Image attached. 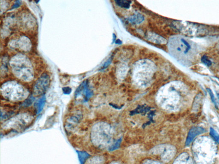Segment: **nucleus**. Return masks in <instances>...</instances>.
<instances>
[{
  "label": "nucleus",
  "instance_id": "obj_3",
  "mask_svg": "<svg viewBox=\"0 0 219 164\" xmlns=\"http://www.w3.org/2000/svg\"><path fill=\"white\" fill-rule=\"evenodd\" d=\"M192 43L188 39L181 36L172 38L169 43V49L171 54L181 62H187V57L190 56Z\"/></svg>",
  "mask_w": 219,
  "mask_h": 164
},
{
  "label": "nucleus",
  "instance_id": "obj_8",
  "mask_svg": "<svg viewBox=\"0 0 219 164\" xmlns=\"http://www.w3.org/2000/svg\"><path fill=\"white\" fill-rule=\"evenodd\" d=\"M11 49H19L24 52H27L30 50L31 44L29 39L25 36H23L17 39L12 40L9 44Z\"/></svg>",
  "mask_w": 219,
  "mask_h": 164
},
{
  "label": "nucleus",
  "instance_id": "obj_7",
  "mask_svg": "<svg viewBox=\"0 0 219 164\" xmlns=\"http://www.w3.org/2000/svg\"><path fill=\"white\" fill-rule=\"evenodd\" d=\"M153 154L161 155L164 162L170 161L175 155V149L173 147L168 144H161L155 147L151 150Z\"/></svg>",
  "mask_w": 219,
  "mask_h": 164
},
{
  "label": "nucleus",
  "instance_id": "obj_9",
  "mask_svg": "<svg viewBox=\"0 0 219 164\" xmlns=\"http://www.w3.org/2000/svg\"><path fill=\"white\" fill-rule=\"evenodd\" d=\"M205 132L204 129L200 127H193L189 132L188 136L187 138L186 144L189 145L191 142L197 135L200 134Z\"/></svg>",
  "mask_w": 219,
  "mask_h": 164
},
{
  "label": "nucleus",
  "instance_id": "obj_14",
  "mask_svg": "<svg viewBox=\"0 0 219 164\" xmlns=\"http://www.w3.org/2000/svg\"><path fill=\"white\" fill-rule=\"evenodd\" d=\"M202 62L205 65H207L208 66H211L212 65V61L208 59V57L207 56L204 55L202 56V57L201 58Z\"/></svg>",
  "mask_w": 219,
  "mask_h": 164
},
{
  "label": "nucleus",
  "instance_id": "obj_13",
  "mask_svg": "<svg viewBox=\"0 0 219 164\" xmlns=\"http://www.w3.org/2000/svg\"><path fill=\"white\" fill-rule=\"evenodd\" d=\"M116 2L118 5L125 8H129L130 4H131V1H117Z\"/></svg>",
  "mask_w": 219,
  "mask_h": 164
},
{
  "label": "nucleus",
  "instance_id": "obj_22",
  "mask_svg": "<svg viewBox=\"0 0 219 164\" xmlns=\"http://www.w3.org/2000/svg\"><path fill=\"white\" fill-rule=\"evenodd\" d=\"M218 48L219 49V44H218Z\"/></svg>",
  "mask_w": 219,
  "mask_h": 164
},
{
  "label": "nucleus",
  "instance_id": "obj_15",
  "mask_svg": "<svg viewBox=\"0 0 219 164\" xmlns=\"http://www.w3.org/2000/svg\"><path fill=\"white\" fill-rule=\"evenodd\" d=\"M210 134L211 136L215 139L216 141L219 144V136L212 128H211L210 129Z\"/></svg>",
  "mask_w": 219,
  "mask_h": 164
},
{
  "label": "nucleus",
  "instance_id": "obj_18",
  "mask_svg": "<svg viewBox=\"0 0 219 164\" xmlns=\"http://www.w3.org/2000/svg\"><path fill=\"white\" fill-rule=\"evenodd\" d=\"M142 164H162L160 162H157L154 160H147L143 162Z\"/></svg>",
  "mask_w": 219,
  "mask_h": 164
},
{
  "label": "nucleus",
  "instance_id": "obj_1",
  "mask_svg": "<svg viewBox=\"0 0 219 164\" xmlns=\"http://www.w3.org/2000/svg\"><path fill=\"white\" fill-rule=\"evenodd\" d=\"M18 54L13 57L10 65L16 78L24 82H29L33 80V70L30 61L25 56Z\"/></svg>",
  "mask_w": 219,
  "mask_h": 164
},
{
  "label": "nucleus",
  "instance_id": "obj_10",
  "mask_svg": "<svg viewBox=\"0 0 219 164\" xmlns=\"http://www.w3.org/2000/svg\"><path fill=\"white\" fill-rule=\"evenodd\" d=\"M45 97L43 96L42 97H40L38 100H37L35 103L34 106L35 107L37 114H39L42 111V109L44 107L45 105Z\"/></svg>",
  "mask_w": 219,
  "mask_h": 164
},
{
  "label": "nucleus",
  "instance_id": "obj_20",
  "mask_svg": "<svg viewBox=\"0 0 219 164\" xmlns=\"http://www.w3.org/2000/svg\"><path fill=\"white\" fill-rule=\"evenodd\" d=\"M20 5H21V1H16L13 6L12 7L11 9H14L17 8L19 7L20 6Z\"/></svg>",
  "mask_w": 219,
  "mask_h": 164
},
{
  "label": "nucleus",
  "instance_id": "obj_5",
  "mask_svg": "<svg viewBox=\"0 0 219 164\" xmlns=\"http://www.w3.org/2000/svg\"><path fill=\"white\" fill-rule=\"evenodd\" d=\"M33 116L29 113L19 114L6 121L2 125V129L9 132H19L29 126L33 121Z\"/></svg>",
  "mask_w": 219,
  "mask_h": 164
},
{
  "label": "nucleus",
  "instance_id": "obj_16",
  "mask_svg": "<svg viewBox=\"0 0 219 164\" xmlns=\"http://www.w3.org/2000/svg\"><path fill=\"white\" fill-rule=\"evenodd\" d=\"M189 118L190 120L192 121L193 123H196L198 119V116L195 114H192L189 116Z\"/></svg>",
  "mask_w": 219,
  "mask_h": 164
},
{
  "label": "nucleus",
  "instance_id": "obj_4",
  "mask_svg": "<svg viewBox=\"0 0 219 164\" xmlns=\"http://www.w3.org/2000/svg\"><path fill=\"white\" fill-rule=\"evenodd\" d=\"M1 94L8 101L18 102L27 99L29 95L28 90L16 82L4 83L1 88Z\"/></svg>",
  "mask_w": 219,
  "mask_h": 164
},
{
  "label": "nucleus",
  "instance_id": "obj_19",
  "mask_svg": "<svg viewBox=\"0 0 219 164\" xmlns=\"http://www.w3.org/2000/svg\"><path fill=\"white\" fill-rule=\"evenodd\" d=\"M63 91L65 94H68L71 93L72 89L69 87H65L63 88Z\"/></svg>",
  "mask_w": 219,
  "mask_h": 164
},
{
  "label": "nucleus",
  "instance_id": "obj_11",
  "mask_svg": "<svg viewBox=\"0 0 219 164\" xmlns=\"http://www.w3.org/2000/svg\"><path fill=\"white\" fill-rule=\"evenodd\" d=\"M143 20V17L142 15L138 14L133 15L129 19V21L131 23L135 24H139L142 22Z\"/></svg>",
  "mask_w": 219,
  "mask_h": 164
},
{
  "label": "nucleus",
  "instance_id": "obj_6",
  "mask_svg": "<svg viewBox=\"0 0 219 164\" xmlns=\"http://www.w3.org/2000/svg\"><path fill=\"white\" fill-rule=\"evenodd\" d=\"M50 82L49 75L47 73L42 74L35 83L33 87V95L39 97L43 95L48 89Z\"/></svg>",
  "mask_w": 219,
  "mask_h": 164
},
{
  "label": "nucleus",
  "instance_id": "obj_12",
  "mask_svg": "<svg viewBox=\"0 0 219 164\" xmlns=\"http://www.w3.org/2000/svg\"><path fill=\"white\" fill-rule=\"evenodd\" d=\"M77 152H78L79 159L81 164H83L84 161L89 155L86 152H83V151H77Z\"/></svg>",
  "mask_w": 219,
  "mask_h": 164
},
{
  "label": "nucleus",
  "instance_id": "obj_2",
  "mask_svg": "<svg viewBox=\"0 0 219 164\" xmlns=\"http://www.w3.org/2000/svg\"><path fill=\"white\" fill-rule=\"evenodd\" d=\"M112 137V130L106 123L101 122L96 123L92 128L91 141L93 145L97 147H106L111 143Z\"/></svg>",
  "mask_w": 219,
  "mask_h": 164
},
{
  "label": "nucleus",
  "instance_id": "obj_21",
  "mask_svg": "<svg viewBox=\"0 0 219 164\" xmlns=\"http://www.w3.org/2000/svg\"><path fill=\"white\" fill-rule=\"evenodd\" d=\"M111 164H121L119 163H118V162H112V163H111Z\"/></svg>",
  "mask_w": 219,
  "mask_h": 164
},
{
  "label": "nucleus",
  "instance_id": "obj_17",
  "mask_svg": "<svg viewBox=\"0 0 219 164\" xmlns=\"http://www.w3.org/2000/svg\"><path fill=\"white\" fill-rule=\"evenodd\" d=\"M207 90H208V93L209 94L210 96H211V99H212V102L215 104V107H217V103H216V102L215 96H214V94H213V93H212V91H211V89H207Z\"/></svg>",
  "mask_w": 219,
  "mask_h": 164
}]
</instances>
